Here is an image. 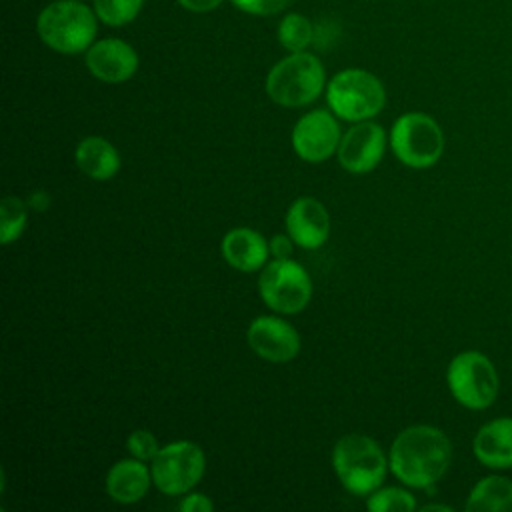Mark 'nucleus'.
<instances>
[{
	"mask_svg": "<svg viewBox=\"0 0 512 512\" xmlns=\"http://www.w3.org/2000/svg\"><path fill=\"white\" fill-rule=\"evenodd\" d=\"M452 442L444 430L430 424L404 428L392 442L388 464L392 474L410 488H430L448 470Z\"/></svg>",
	"mask_w": 512,
	"mask_h": 512,
	"instance_id": "1",
	"label": "nucleus"
},
{
	"mask_svg": "<svg viewBox=\"0 0 512 512\" xmlns=\"http://www.w3.org/2000/svg\"><path fill=\"white\" fill-rule=\"evenodd\" d=\"M332 466L350 494L366 496L380 488L390 464L376 440L352 432L334 444Z\"/></svg>",
	"mask_w": 512,
	"mask_h": 512,
	"instance_id": "2",
	"label": "nucleus"
},
{
	"mask_svg": "<svg viewBox=\"0 0 512 512\" xmlns=\"http://www.w3.org/2000/svg\"><path fill=\"white\" fill-rule=\"evenodd\" d=\"M96 12L78 0H56L36 20L40 40L60 54L86 52L96 38Z\"/></svg>",
	"mask_w": 512,
	"mask_h": 512,
	"instance_id": "3",
	"label": "nucleus"
},
{
	"mask_svg": "<svg viewBox=\"0 0 512 512\" xmlns=\"http://www.w3.org/2000/svg\"><path fill=\"white\" fill-rule=\"evenodd\" d=\"M326 84L322 62L310 52H290L274 64L266 76V94L284 108H300L314 102Z\"/></svg>",
	"mask_w": 512,
	"mask_h": 512,
	"instance_id": "4",
	"label": "nucleus"
},
{
	"mask_svg": "<svg viewBox=\"0 0 512 512\" xmlns=\"http://www.w3.org/2000/svg\"><path fill=\"white\" fill-rule=\"evenodd\" d=\"M330 110L348 122L374 118L386 104V90L378 76L362 68L338 72L326 86Z\"/></svg>",
	"mask_w": 512,
	"mask_h": 512,
	"instance_id": "5",
	"label": "nucleus"
},
{
	"mask_svg": "<svg viewBox=\"0 0 512 512\" xmlns=\"http://www.w3.org/2000/svg\"><path fill=\"white\" fill-rule=\"evenodd\" d=\"M446 382L452 398L468 410H484L492 406L500 390L494 362L478 350L456 354L448 364Z\"/></svg>",
	"mask_w": 512,
	"mask_h": 512,
	"instance_id": "6",
	"label": "nucleus"
},
{
	"mask_svg": "<svg viewBox=\"0 0 512 512\" xmlns=\"http://www.w3.org/2000/svg\"><path fill=\"white\" fill-rule=\"evenodd\" d=\"M390 146L394 156L416 170L434 166L444 152L440 124L424 112H406L392 124Z\"/></svg>",
	"mask_w": 512,
	"mask_h": 512,
	"instance_id": "7",
	"label": "nucleus"
},
{
	"mask_svg": "<svg viewBox=\"0 0 512 512\" xmlns=\"http://www.w3.org/2000/svg\"><path fill=\"white\" fill-rule=\"evenodd\" d=\"M264 304L278 314H298L312 298V280L302 264L292 258H274L258 278Z\"/></svg>",
	"mask_w": 512,
	"mask_h": 512,
	"instance_id": "8",
	"label": "nucleus"
},
{
	"mask_svg": "<svg viewBox=\"0 0 512 512\" xmlns=\"http://www.w3.org/2000/svg\"><path fill=\"white\" fill-rule=\"evenodd\" d=\"M204 450L190 440H178L162 446L150 462L152 484L168 496L188 494L204 476Z\"/></svg>",
	"mask_w": 512,
	"mask_h": 512,
	"instance_id": "9",
	"label": "nucleus"
},
{
	"mask_svg": "<svg viewBox=\"0 0 512 512\" xmlns=\"http://www.w3.org/2000/svg\"><path fill=\"white\" fill-rule=\"evenodd\" d=\"M340 140V126L336 116L328 110H310L292 128L294 152L312 164L324 162L336 154Z\"/></svg>",
	"mask_w": 512,
	"mask_h": 512,
	"instance_id": "10",
	"label": "nucleus"
},
{
	"mask_svg": "<svg viewBox=\"0 0 512 512\" xmlns=\"http://www.w3.org/2000/svg\"><path fill=\"white\" fill-rule=\"evenodd\" d=\"M386 150V132L372 120L354 122L340 140L338 162L350 174H366L374 170Z\"/></svg>",
	"mask_w": 512,
	"mask_h": 512,
	"instance_id": "11",
	"label": "nucleus"
},
{
	"mask_svg": "<svg viewBox=\"0 0 512 512\" xmlns=\"http://www.w3.org/2000/svg\"><path fill=\"white\" fill-rule=\"evenodd\" d=\"M252 352L268 362H288L300 352V334L280 316H258L246 332Z\"/></svg>",
	"mask_w": 512,
	"mask_h": 512,
	"instance_id": "12",
	"label": "nucleus"
},
{
	"mask_svg": "<svg viewBox=\"0 0 512 512\" xmlns=\"http://www.w3.org/2000/svg\"><path fill=\"white\" fill-rule=\"evenodd\" d=\"M88 72L106 84L130 80L138 70L136 50L120 38H104L86 50Z\"/></svg>",
	"mask_w": 512,
	"mask_h": 512,
	"instance_id": "13",
	"label": "nucleus"
},
{
	"mask_svg": "<svg viewBox=\"0 0 512 512\" xmlns=\"http://www.w3.org/2000/svg\"><path fill=\"white\" fill-rule=\"evenodd\" d=\"M284 226L294 244L304 250L320 248L330 236V216L324 204L310 196L298 198L290 204Z\"/></svg>",
	"mask_w": 512,
	"mask_h": 512,
	"instance_id": "14",
	"label": "nucleus"
},
{
	"mask_svg": "<svg viewBox=\"0 0 512 512\" xmlns=\"http://www.w3.org/2000/svg\"><path fill=\"white\" fill-rule=\"evenodd\" d=\"M472 450L486 468H512V418L502 416L482 424L472 440Z\"/></svg>",
	"mask_w": 512,
	"mask_h": 512,
	"instance_id": "15",
	"label": "nucleus"
},
{
	"mask_svg": "<svg viewBox=\"0 0 512 512\" xmlns=\"http://www.w3.org/2000/svg\"><path fill=\"white\" fill-rule=\"evenodd\" d=\"M222 258L240 272H256L266 266L270 242L252 228H234L220 242Z\"/></svg>",
	"mask_w": 512,
	"mask_h": 512,
	"instance_id": "16",
	"label": "nucleus"
},
{
	"mask_svg": "<svg viewBox=\"0 0 512 512\" xmlns=\"http://www.w3.org/2000/svg\"><path fill=\"white\" fill-rule=\"evenodd\" d=\"M152 484V472L138 458L118 460L106 474V494L120 504H134L142 500Z\"/></svg>",
	"mask_w": 512,
	"mask_h": 512,
	"instance_id": "17",
	"label": "nucleus"
},
{
	"mask_svg": "<svg viewBox=\"0 0 512 512\" xmlns=\"http://www.w3.org/2000/svg\"><path fill=\"white\" fill-rule=\"evenodd\" d=\"M74 160L80 172L92 180H110L122 166L116 146L102 136H88L80 140L74 150Z\"/></svg>",
	"mask_w": 512,
	"mask_h": 512,
	"instance_id": "18",
	"label": "nucleus"
},
{
	"mask_svg": "<svg viewBox=\"0 0 512 512\" xmlns=\"http://www.w3.org/2000/svg\"><path fill=\"white\" fill-rule=\"evenodd\" d=\"M464 508L468 512H512V480L498 474L480 478L472 486Z\"/></svg>",
	"mask_w": 512,
	"mask_h": 512,
	"instance_id": "19",
	"label": "nucleus"
},
{
	"mask_svg": "<svg viewBox=\"0 0 512 512\" xmlns=\"http://www.w3.org/2000/svg\"><path fill=\"white\" fill-rule=\"evenodd\" d=\"M278 40L288 52H304L314 42V24L298 14H286L278 26Z\"/></svg>",
	"mask_w": 512,
	"mask_h": 512,
	"instance_id": "20",
	"label": "nucleus"
},
{
	"mask_svg": "<svg viewBox=\"0 0 512 512\" xmlns=\"http://www.w3.org/2000/svg\"><path fill=\"white\" fill-rule=\"evenodd\" d=\"M28 220V204L18 196H6L0 202V242L10 244L20 238Z\"/></svg>",
	"mask_w": 512,
	"mask_h": 512,
	"instance_id": "21",
	"label": "nucleus"
},
{
	"mask_svg": "<svg viewBox=\"0 0 512 512\" xmlns=\"http://www.w3.org/2000/svg\"><path fill=\"white\" fill-rule=\"evenodd\" d=\"M92 2H94V12L98 20L114 28L130 24L144 6V0H92Z\"/></svg>",
	"mask_w": 512,
	"mask_h": 512,
	"instance_id": "22",
	"label": "nucleus"
},
{
	"mask_svg": "<svg viewBox=\"0 0 512 512\" xmlns=\"http://www.w3.org/2000/svg\"><path fill=\"white\" fill-rule=\"evenodd\" d=\"M366 508L372 512H410L416 508V498L396 486L374 490L366 502Z\"/></svg>",
	"mask_w": 512,
	"mask_h": 512,
	"instance_id": "23",
	"label": "nucleus"
},
{
	"mask_svg": "<svg viewBox=\"0 0 512 512\" xmlns=\"http://www.w3.org/2000/svg\"><path fill=\"white\" fill-rule=\"evenodd\" d=\"M126 448H128V452H130L134 458H138V460H142V462H152V458H154V456L158 454V450H160L156 436H154L150 430H142V428L134 430V432L128 436Z\"/></svg>",
	"mask_w": 512,
	"mask_h": 512,
	"instance_id": "24",
	"label": "nucleus"
},
{
	"mask_svg": "<svg viewBox=\"0 0 512 512\" xmlns=\"http://www.w3.org/2000/svg\"><path fill=\"white\" fill-rule=\"evenodd\" d=\"M238 10L252 16H272L282 12L290 0H230Z\"/></svg>",
	"mask_w": 512,
	"mask_h": 512,
	"instance_id": "25",
	"label": "nucleus"
},
{
	"mask_svg": "<svg viewBox=\"0 0 512 512\" xmlns=\"http://www.w3.org/2000/svg\"><path fill=\"white\" fill-rule=\"evenodd\" d=\"M340 36V26L334 20H320L314 26V46L318 48H328L332 42H336V38Z\"/></svg>",
	"mask_w": 512,
	"mask_h": 512,
	"instance_id": "26",
	"label": "nucleus"
},
{
	"mask_svg": "<svg viewBox=\"0 0 512 512\" xmlns=\"http://www.w3.org/2000/svg\"><path fill=\"white\" fill-rule=\"evenodd\" d=\"M178 508H180L182 512H212V510H214V502H212L208 496H204V494L188 492V494L180 500Z\"/></svg>",
	"mask_w": 512,
	"mask_h": 512,
	"instance_id": "27",
	"label": "nucleus"
},
{
	"mask_svg": "<svg viewBox=\"0 0 512 512\" xmlns=\"http://www.w3.org/2000/svg\"><path fill=\"white\" fill-rule=\"evenodd\" d=\"M292 244H294V240L288 236V232L286 234H276L270 240V254L274 258H290Z\"/></svg>",
	"mask_w": 512,
	"mask_h": 512,
	"instance_id": "28",
	"label": "nucleus"
},
{
	"mask_svg": "<svg viewBox=\"0 0 512 512\" xmlns=\"http://www.w3.org/2000/svg\"><path fill=\"white\" fill-rule=\"evenodd\" d=\"M188 12H212L216 10L222 0H176Z\"/></svg>",
	"mask_w": 512,
	"mask_h": 512,
	"instance_id": "29",
	"label": "nucleus"
},
{
	"mask_svg": "<svg viewBox=\"0 0 512 512\" xmlns=\"http://www.w3.org/2000/svg\"><path fill=\"white\" fill-rule=\"evenodd\" d=\"M422 510L424 512H430V510H446V512H450L452 508L450 506H442V504H426Z\"/></svg>",
	"mask_w": 512,
	"mask_h": 512,
	"instance_id": "30",
	"label": "nucleus"
}]
</instances>
